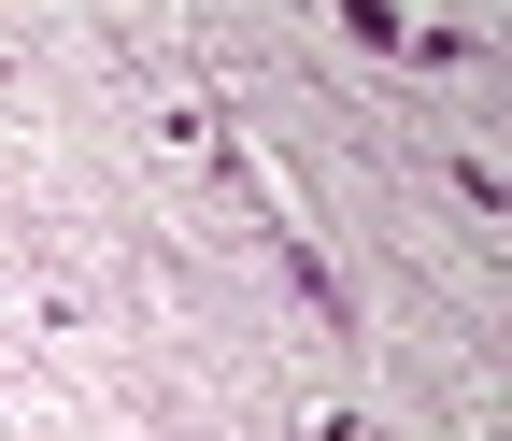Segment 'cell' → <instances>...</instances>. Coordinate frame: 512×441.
I'll return each mask as SVG.
<instances>
[{"label":"cell","instance_id":"1","mask_svg":"<svg viewBox=\"0 0 512 441\" xmlns=\"http://www.w3.org/2000/svg\"><path fill=\"white\" fill-rule=\"evenodd\" d=\"M285 285H299L313 313H328V328H356V299H342V271H328V257H313V242H285Z\"/></svg>","mask_w":512,"mask_h":441}]
</instances>
